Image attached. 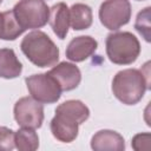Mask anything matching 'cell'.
<instances>
[{"label":"cell","instance_id":"1","mask_svg":"<svg viewBox=\"0 0 151 151\" xmlns=\"http://www.w3.org/2000/svg\"><path fill=\"white\" fill-rule=\"evenodd\" d=\"M90 117L88 107L80 100L71 99L55 109V116L51 120L53 137L63 143H71L78 136V127Z\"/></svg>","mask_w":151,"mask_h":151},{"label":"cell","instance_id":"2","mask_svg":"<svg viewBox=\"0 0 151 151\" xmlns=\"http://www.w3.org/2000/svg\"><path fill=\"white\" fill-rule=\"evenodd\" d=\"M149 71L126 68L119 71L112 80V92L114 97L125 105H134L144 97L149 90Z\"/></svg>","mask_w":151,"mask_h":151},{"label":"cell","instance_id":"3","mask_svg":"<svg viewBox=\"0 0 151 151\" xmlns=\"http://www.w3.org/2000/svg\"><path fill=\"white\" fill-rule=\"evenodd\" d=\"M26 58L38 67H50L59 60V48L42 31L28 33L20 44Z\"/></svg>","mask_w":151,"mask_h":151},{"label":"cell","instance_id":"4","mask_svg":"<svg viewBox=\"0 0 151 151\" xmlns=\"http://www.w3.org/2000/svg\"><path fill=\"white\" fill-rule=\"evenodd\" d=\"M105 46L110 61L117 65H130L137 60L140 53V44L136 35L130 32L109 34Z\"/></svg>","mask_w":151,"mask_h":151},{"label":"cell","instance_id":"5","mask_svg":"<svg viewBox=\"0 0 151 151\" xmlns=\"http://www.w3.org/2000/svg\"><path fill=\"white\" fill-rule=\"evenodd\" d=\"M12 11L25 31L41 28L48 22L50 8L44 0H20Z\"/></svg>","mask_w":151,"mask_h":151},{"label":"cell","instance_id":"6","mask_svg":"<svg viewBox=\"0 0 151 151\" xmlns=\"http://www.w3.org/2000/svg\"><path fill=\"white\" fill-rule=\"evenodd\" d=\"M32 98L42 104L57 103L61 97V88L57 80L48 73L32 74L25 79Z\"/></svg>","mask_w":151,"mask_h":151},{"label":"cell","instance_id":"7","mask_svg":"<svg viewBox=\"0 0 151 151\" xmlns=\"http://www.w3.org/2000/svg\"><path fill=\"white\" fill-rule=\"evenodd\" d=\"M131 12L129 0H105L99 7V20L105 28L117 31L130 21Z\"/></svg>","mask_w":151,"mask_h":151},{"label":"cell","instance_id":"8","mask_svg":"<svg viewBox=\"0 0 151 151\" xmlns=\"http://www.w3.org/2000/svg\"><path fill=\"white\" fill-rule=\"evenodd\" d=\"M14 119L21 127L39 129L44 122V106L32 97H22L14 105Z\"/></svg>","mask_w":151,"mask_h":151},{"label":"cell","instance_id":"9","mask_svg":"<svg viewBox=\"0 0 151 151\" xmlns=\"http://www.w3.org/2000/svg\"><path fill=\"white\" fill-rule=\"evenodd\" d=\"M47 73L51 74L57 80L61 91H66V92L77 88L81 80V73L78 66L67 61L59 63Z\"/></svg>","mask_w":151,"mask_h":151},{"label":"cell","instance_id":"10","mask_svg":"<svg viewBox=\"0 0 151 151\" xmlns=\"http://www.w3.org/2000/svg\"><path fill=\"white\" fill-rule=\"evenodd\" d=\"M98 42L90 35H79L73 38L65 51L66 58L74 63H80L90 58L97 50Z\"/></svg>","mask_w":151,"mask_h":151},{"label":"cell","instance_id":"11","mask_svg":"<svg viewBox=\"0 0 151 151\" xmlns=\"http://www.w3.org/2000/svg\"><path fill=\"white\" fill-rule=\"evenodd\" d=\"M91 147L94 151H123L125 149L124 138L116 131L100 130L91 139Z\"/></svg>","mask_w":151,"mask_h":151},{"label":"cell","instance_id":"12","mask_svg":"<svg viewBox=\"0 0 151 151\" xmlns=\"http://www.w3.org/2000/svg\"><path fill=\"white\" fill-rule=\"evenodd\" d=\"M48 22L59 39H65L70 28V8L65 2H58L50 9Z\"/></svg>","mask_w":151,"mask_h":151},{"label":"cell","instance_id":"13","mask_svg":"<svg viewBox=\"0 0 151 151\" xmlns=\"http://www.w3.org/2000/svg\"><path fill=\"white\" fill-rule=\"evenodd\" d=\"M22 64L12 48H0V77L13 79L21 74Z\"/></svg>","mask_w":151,"mask_h":151},{"label":"cell","instance_id":"14","mask_svg":"<svg viewBox=\"0 0 151 151\" xmlns=\"http://www.w3.org/2000/svg\"><path fill=\"white\" fill-rule=\"evenodd\" d=\"M92 9L85 4H74L70 8V25L74 31L87 29L92 25Z\"/></svg>","mask_w":151,"mask_h":151},{"label":"cell","instance_id":"15","mask_svg":"<svg viewBox=\"0 0 151 151\" xmlns=\"http://www.w3.org/2000/svg\"><path fill=\"white\" fill-rule=\"evenodd\" d=\"M14 144L20 151H34L39 147V137L34 129L22 127L14 133Z\"/></svg>","mask_w":151,"mask_h":151},{"label":"cell","instance_id":"16","mask_svg":"<svg viewBox=\"0 0 151 151\" xmlns=\"http://www.w3.org/2000/svg\"><path fill=\"white\" fill-rule=\"evenodd\" d=\"M24 32H25V29L19 25L13 11L2 12V31H1L0 39L15 40Z\"/></svg>","mask_w":151,"mask_h":151},{"label":"cell","instance_id":"17","mask_svg":"<svg viewBox=\"0 0 151 151\" xmlns=\"http://www.w3.org/2000/svg\"><path fill=\"white\" fill-rule=\"evenodd\" d=\"M150 7H145L144 9H142L136 19L134 22V28L137 29V32L145 39V41H150L151 38V26H150Z\"/></svg>","mask_w":151,"mask_h":151},{"label":"cell","instance_id":"18","mask_svg":"<svg viewBox=\"0 0 151 151\" xmlns=\"http://www.w3.org/2000/svg\"><path fill=\"white\" fill-rule=\"evenodd\" d=\"M14 133L13 130L6 126H0V151H11L15 147Z\"/></svg>","mask_w":151,"mask_h":151},{"label":"cell","instance_id":"19","mask_svg":"<svg viewBox=\"0 0 151 151\" xmlns=\"http://www.w3.org/2000/svg\"><path fill=\"white\" fill-rule=\"evenodd\" d=\"M131 144L136 151H150V149H151V134L149 132L138 133L132 138Z\"/></svg>","mask_w":151,"mask_h":151},{"label":"cell","instance_id":"20","mask_svg":"<svg viewBox=\"0 0 151 151\" xmlns=\"http://www.w3.org/2000/svg\"><path fill=\"white\" fill-rule=\"evenodd\" d=\"M1 31H2V13H0V38H1Z\"/></svg>","mask_w":151,"mask_h":151},{"label":"cell","instance_id":"21","mask_svg":"<svg viewBox=\"0 0 151 151\" xmlns=\"http://www.w3.org/2000/svg\"><path fill=\"white\" fill-rule=\"evenodd\" d=\"M137 1H143V0H137Z\"/></svg>","mask_w":151,"mask_h":151},{"label":"cell","instance_id":"22","mask_svg":"<svg viewBox=\"0 0 151 151\" xmlns=\"http://www.w3.org/2000/svg\"><path fill=\"white\" fill-rule=\"evenodd\" d=\"M1 2H2V0H0V4H1Z\"/></svg>","mask_w":151,"mask_h":151}]
</instances>
